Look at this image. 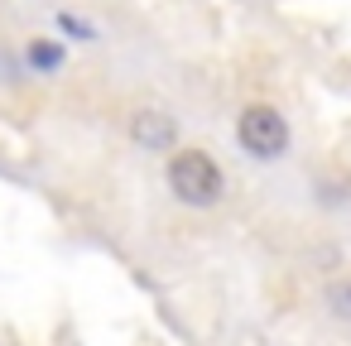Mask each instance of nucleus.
I'll return each instance as SVG.
<instances>
[{"label": "nucleus", "mask_w": 351, "mask_h": 346, "mask_svg": "<svg viewBox=\"0 0 351 346\" xmlns=\"http://www.w3.org/2000/svg\"><path fill=\"white\" fill-rule=\"evenodd\" d=\"M29 63H34V68H44V73H53V68L63 63V49H58V44H44V39H39V44H29Z\"/></svg>", "instance_id": "4"}, {"label": "nucleus", "mask_w": 351, "mask_h": 346, "mask_svg": "<svg viewBox=\"0 0 351 346\" xmlns=\"http://www.w3.org/2000/svg\"><path fill=\"white\" fill-rule=\"evenodd\" d=\"M236 140L255 159H279L289 149V121L274 106H245L241 121H236Z\"/></svg>", "instance_id": "2"}, {"label": "nucleus", "mask_w": 351, "mask_h": 346, "mask_svg": "<svg viewBox=\"0 0 351 346\" xmlns=\"http://www.w3.org/2000/svg\"><path fill=\"white\" fill-rule=\"evenodd\" d=\"M130 135H135V145H145V149H173V116H164V111H140L135 121H130Z\"/></svg>", "instance_id": "3"}, {"label": "nucleus", "mask_w": 351, "mask_h": 346, "mask_svg": "<svg viewBox=\"0 0 351 346\" xmlns=\"http://www.w3.org/2000/svg\"><path fill=\"white\" fill-rule=\"evenodd\" d=\"M169 188L188 202V207H212L221 197V169L202 154V149H183L169 164Z\"/></svg>", "instance_id": "1"}, {"label": "nucleus", "mask_w": 351, "mask_h": 346, "mask_svg": "<svg viewBox=\"0 0 351 346\" xmlns=\"http://www.w3.org/2000/svg\"><path fill=\"white\" fill-rule=\"evenodd\" d=\"M327 303H332L337 317H351V279H337V284L327 288Z\"/></svg>", "instance_id": "5"}]
</instances>
